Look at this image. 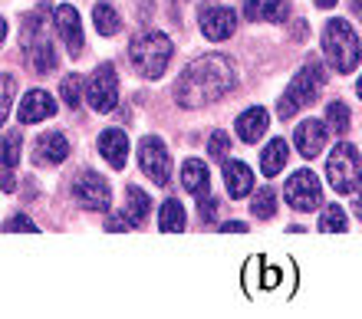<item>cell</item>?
<instances>
[{"instance_id":"cell-33","label":"cell","mask_w":362,"mask_h":319,"mask_svg":"<svg viewBox=\"0 0 362 319\" xmlns=\"http://www.w3.org/2000/svg\"><path fill=\"white\" fill-rule=\"evenodd\" d=\"M218 217V197L201 195V221H214Z\"/></svg>"},{"instance_id":"cell-24","label":"cell","mask_w":362,"mask_h":319,"mask_svg":"<svg viewBox=\"0 0 362 319\" xmlns=\"http://www.w3.org/2000/svg\"><path fill=\"white\" fill-rule=\"evenodd\" d=\"M20 149H23V135L20 132H4V139H0V165L13 168L20 161Z\"/></svg>"},{"instance_id":"cell-38","label":"cell","mask_w":362,"mask_h":319,"mask_svg":"<svg viewBox=\"0 0 362 319\" xmlns=\"http://www.w3.org/2000/svg\"><path fill=\"white\" fill-rule=\"evenodd\" d=\"M276 280H280V270H267V273H264V286H276Z\"/></svg>"},{"instance_id":"cell-16","label":"cell","mask_w":362,"mask_h":319,"mask_svg":"<svg viewBox=\"0 0 362 319\" xmlns=\"http://www.w3.org/2000/svg\"><path fill=\"white\" fill-rule=\"evenodd\" d=\"M99 155H103L112 168H125V158H129V139H125V132L105 129L103 135H99Z\"/></svg>"},{"instance_id":"cell-39","label":"cell","mask_w":362,"mask_h":319,"mask_svg":"<svg viewBox=\"0 0 362 319\" xmlns=\"http://www.w3.org/2000/svg\"><path fill=\"white\" fill-rule=\"evenodd\" d=\"M353 195H356V201H353V211H356V217H359V221H362V188H359V191H353Z\"/></svg>"},{"instance_id":"cell-32","label":"cell","mask_w":362,"mask_h":319,"mask_svg":"<svg viewBox=\"0 0 362 319\" xmlns=\"http://www.w3.org/2000/svg\"><path fill=\"white\" fill-rule=\"evenodd\" d=\"M4 231H27V234H37V224H33L27 214H17V217H10L7 224H4Z\"/></svg>"},{"instance_id":"cell-6","label":"cell","mask_w":362,"mask_h":319,"mask_svg":"<svg viewBox=\"0 0 362 319\" xmlns=\"http://www.w3.org/2000/svg\"><path fill=\"white\" fill-rule=\"evenodd\" d=\"M23 43H27V57L37 73H53L57 69V53L49 43V27H47V10H37L33 17H27V30H23Z\"/></svg>"},{"instance_id":"cell-28","label":"cell","mask_w":362,"mask_h":319,"mask_svg":"<svg viewBox=\"0 0 362 319\" xmlns=\"http://www.w3.org/2000/svg\"><path fill=\"white\" fill-rule=\"evenodd\" d=\"M274 211H276V195H274V188H260L257 195H254V214L257 217H274Z\"/></svg>"},{"instance_id":"cell-12","label":"cell","mask_w":362,"mask_h":319,"mask_svg":"<svg viewBox=\"0 0 362 319\" xmlns=\"http://www.w3.org/2000/svg\"><path fill=\"white\" fill-rule=\"evenodd\" d=\"M234 27H238V13L230 7H204L201 10V33L208 40H228V37H234Z\"/></svg>"},{"instance_id":"cell-18","label":"cell","mask_w":362,"mask_h":319,"mask_svg":"<svg viewBox=\"0 0 362 319\" xmlns=\"http://www.w3.org/2000/svg\"><path fill=\"white\" fill-rule=\"evenodd\" d=\"M208 185H211L208 165H204V161H198V158L185 161V168H181V188L201 197V195H208Z\"/></svg>"},{"instance_id":"cell-27","label":"cell","mask_w":362,"mask_h":319,"mask_svg":"<svg viewBox=\"0 0 362 319\" xmlns=\"http://www.w3.org/2000/svg\"><path fill=\"white\" fill-rule=\"evenodd\" d=\"M13 95H17V79H13L10 73H0V129H4V122H7Z\"/></svg>"},{"instance_id":"cell-11","label":"cell","mask_w":362,"mask_h":319,"mask_svg":"<svg viewBox=\"0 0 362 319\" xmlns=\"http://www.w3.org/2000/svg\"><path fill=\"white\" fill-rule=\"evenodd\" d=\"M53 23H57V33L63 37V43H66L69 57L79 59L83 57V47H86V40H83V20H79V13L69 4H59L57 13H53Z\"/></svg>"},{"instance_id":"cell-15","label":"cell","mask_w":362,"mask_h":319,"mask_svg":"<svg viewBox=\"0 0 362 319\" xmlns=\"http://www.w3.org/2000/svg\"><path fill=\"white\" fill-rule=\"evenodd\" d=\"M57 112V103H53V95L43 93V89H30L27 95H23V103H20L17 115L23 125H33V122H43V119H49V115Z\"/></svg>"},{"instance_id":"cell-1","label":"cell","mask_w":362,"mask_h":319,"mask_svg":"<svg viewBox=\"0 0 362 319\" xmlns=\"http://www.w3.org/2000/svg\"><path fill=\"white\" fill-rule=\"evenodd\" d=\"M238 83V73L228 57L208 53V57L191 59L181 69L178 83H175V99L181 109H204V105L218 103L221 95H228Z\"/></svg>"},{"instance_id":"cell-30","label":"cell","mask_w":362,"mask_h":319,"mask_svg":"<svg viewBox=\"0 0 362 319\" xmlns=\"http://www.w3.org/2000/svg\"><path fill=\"white\" fill-rule=\"evenodd\" d=\"M260 20L284 23L286 20V0H264V4H260Z\"/></svg>"},{"instance_id":"cell-13","label":"cell","mask_w":362,"mask_h":319,"mask_svg":"<svg viewBox=\"0 0 362 319\" xmlns=\"http://www.w3.org/2000/svg\"><path fill=\"white\" fill-rule=\"evenodd\" d=\"M69 158V141L63 132H47L33 145V161L37 165H63Z\"/></svg>"},{"instance_id":"cell-23","label":"cell","mask_w":362,"mask_h":319,"mask_svg":"<svg viewBox=\"0 0 362 319\" xmlns=\"http://www.w3.org/2000/svg\"><path fill=\"white\" fill-rule=\"evenodd\" d=\"M158 227H162L165 234H181V231H185V207H181L175 197L162 204V214H158Z\"/></svg>"},{"instance_id":"cell-10","label":"cell","mask_w":362,"mask_h":319,"mask_svg":"<svg viewBox=\"0 0 362 319\" xmlns=\"http://www.w3.org/2000/svg\"><path fill=\"white\" fill-rule=\"evenodd\" d=\"M73 195H76V201L83 207H89V211H109V204H112L109 181H105L103 175H95V171H83V175H79L76 185H73Z\"/></svg>"},{"instance_id":"cell-35","label":"cell","mask_w":362,"mask_h":319,"mask_svg":"<svg viewBox=\"0 0 362 319\" xmlns=\"http://www.w3.org/2000/svg\"><path fill=\"white\" fill-rule=\"evenodd\" d=\"M0 191H17V181H13V175H10V168H4V165H0Z\"/></svg>"},{"instance_id":"cell-21","label":"cell","mask_w":362,"mask_h":319,"mask_svg":"<svg viewBox=\"0 0 362 319\" xmlns=\"http://www.w3.org/2000/svg\"><path fill=\"white\" fill-rule=\"evenodd\" d=\"M125 217L132 221V227L148 217V195L142 188H135V185H129V191H125Z\"/></svg>"},{"instance_id":"cell-5","label":"cell","mask_w":362,"mask_h":319,"mask_svg":"<svg viewBox=\"0 0 362 319\" xmlns=\"http://www.w3.org/2000/svg\"><path fill=\"white\" fill-rule=\"evenodd\" d=\"M326 181H329L333 191H339V195H353V191H359V185H362V161H359L356 145L339 141V145L329 151V158H326Z\"/></svg>"},{"instance_id":"cell-34","label":"cell","mask_w":362,"mask_h":319,"mask_svg":"<svg viewBox=\"0 0 362 319\" xmlns=\"http://www.w3.org/2000/svg\"><path fill=\"white\" fill-rule=\"evenodd\" d=\"M105 227H109V231H129V227H132V221H129V217H122V214H112L109 221H105Z\"/></svg>"},{"instance_id":"cell-17","label":"cell","mask_w":362,"mask_h":319,"mask_svg":"<svg viewBox=\"0 0 362 319\" xmlns=\"http://www.w3.org/2000/svg\"><path fill=\"white\" fill-rule=\"evenodd\" d=\"M224 185H228V195L234 201H240V197H247L254 191V171L244 161H228L224 165Z\"/></svg>"},{"instance_id":"cell-14","label":"cell","mask_w":362,"mask_h":319,"mask_svg":"<svg viewBox=\"0 0 362 319\" xmlns=\"http://www.w3.org/2000/svg\"><path fill=\"white\" fill-rule=\"evenodd\" d=\"M326 139H329V132H326V125L320 122V119H306V122L293 132V141L303 158H316V155L326 149Z\"/></svg>"},{"instance_id":"cell-25","label":"cell","mask_w":362,"mask_h":319,"mask_svg":"<svg viewBox=\"0 0 362 319\" xmlns=\"http://www.w3.org/2000/svg\"><path fill=\"white\" fill-rule=\"evenodd\" d=\"M346 227H349V221H346V211L343 207H326L323 214H320V231L323 234H343Z\"/></svg>"},{"instance_id":"cell-20","label":"cell","mask_w":362,"mask_h":319,"mask_svg":"<svg viewBox=\"0 0 362 319\" xmlns=\"http://www.w3.org/2000/svg\"><path fill=\"white\" fill-rule=\"evenodd\" d=\"M286 165V141L284 139H274L264 149V155H260V171L267 175V178H274V175H280Z\"/></svg>"},{"instance_id":"cell-37","label":"cell","mask_w":362,"mask_h":319,"mask_svg":"<svg viewBox=\"0 0 362 319\" xmlns=\"http://www.w3.org/2000/svg\"><path fill=\"white\" fill-rule=\"evenodd\" d=\"M221 231H224V234H238V231L244 234V231H247V224H244V221H228V224L221 227Z\"/></svg>"},{"instance_id":"cell-29","label":"cell","mask_w":362,"mask_h":319,"mask_svg":"<svg viewBox=\"0 0 362 319\" xmlns=\"http://www.w3.org/2000/svg\"><path fill=\"white\" fill-rule=\"evenodd\" d=\"M326 122H329L333 132L349 129V109H346V103H329V109H326Z\"/></svg>"},{"instance_id":"cell-7","label":"cell","mask_w":362,"mask_h":319,"mask_svg":"<svg viewBox=\"0 0 362 319\" xmlns=\"http://www.w3.org/2000/svg\"><path fill=\"white\" fill-rule=\"evenodd\" d=\"M86 99L95 112H112L115 105H119V76H115L112 63H103L93 76H89Z\"/></svg>"},{"instance_id":"cell-36","label":"cell","mask_w":362,"mask_h":319,"mask_svg":"<svg viewBox=\"0 0 362 319\" xmlns=\"http://www.w3.org/2000/svg\"><path fill=\"white\" fill-rule=\"evenodd\" d=\"M260 4H264V0H244V17L260 20Z\"/></svg>"},{"instance_id":"cell-8","label":"cell","mask_w":362,"mask_h":319,"mask_svg":"<svg viewBox=\"0 0 362 319\" xmlns=\"http://www.w3.org/2000/svg\"><path fill=\"white\" fill-rule=\"evenodd\" d=\"M284 195L293 211H316L320 201H323V188H320V178H316L313 171H293L290 181H286Z\"/></svg>"},{"instance_id":"cell-41","label":"cell","mask_w":362,"mask_h":319,"mask_svg":"<svg viewBox=\"0 0 362 319\" xmlns=\"http://www.w3.org/2000/svg\"><path fill=\"white\" fill-rule=\"evenodd\" d=\"M316 7H323V10H329V7H336V0H313Z\"/></svg>"},{"instance_id":"cell-42","label":"cell","mask_w":362,"mask_h":319,"mask_svg":"<svg viewBox=\"0 0 362 319\" xmlns=\"http://www.w3.org/2000/svg\"><path fill=\"white\" fill-rule=\"evenodd\" d=\"M356 93H359V99H362V76H359V83H356Z\"/></svg>"},{"instance_id":"cell-9","label":"cell","mask_w":362,"mask_h":319,"mask_svg":"<svg viewBox=\"0 0 362 319\" xmlns=\"http://www.w3.org/2000/svg\"><path fill=\"white\" fill-rule=\"evenodd\" d=\"M139 165H142V171L155 181V185H168V178H172L168 149H165L162 139H155V135L142 139V145H139Z\"/></svg>"},{"instance_id":"cell-40","label":"cell","mask_w":362,"mask_h":319,"mask_svg":"<svg viewBox=\"0 0 362 319\" xmlns=\"http://www.w3.org/2000/svg\"><path fill=\"white\" fill-rule=\"evenodd\" d=\"M4 40H7V20L0 17V47H4Z\"/></svg>"},{"instance_id":"cell-4","label":"cell","mask_w":362,"mask_h":319,"mask_svg":"<svg viewBox=\"0 0 362 319\" xmlns=\"http://www.w3.org/2000/svg\"><path fill=\"white\" fill-rule=\"evenodd\" d=\"M323 69H320V63H306L300 73L293 76V83L286 86V93L280 95V103H276V115L280 119H293V112H300V109H306V105L316 103V95H320V89H323Z\"/></svg>"},{"instance_id":"cell-3","label":"cell","mask_w":362,"mask_h":319,"mask_svg":"<svg viewBox=\"0 0 362 319\" xmlns=\"http://www.w3.org/2000/svg\"><path fill=\"white\" fill-rule=\"evenodd\" d=\"M323 53H326V63L333 66L336 73H353L359 66V57H362L359 37H356V30L346 20H329L323 27Z\"/></svg>"},{"instance_id":"cell-19","label":"cell","mask_w":362,"mask_h":319,"mask_svg":"<svg viewBox=\"0 0 362 319\" xmlns=\"http://www.w3.org/2000/svg\"><path fill=\"white\" fill-rule=\"evenodd\" d=\"M264 132H267V109H260V105H250L247 112L238 115V135H240L244 141H257Z\"/></svg>"},{"instance_id":"cell-2","label":"cell","mask_w":362,"mask_h":319,"mask_svg":"<svg viewBox=\"0 0 362 319\" xmlns=\"http://www.w3.org/2000/svg\"><path fill=\"white\" fill-rule=\"evenodd\" d=\"M172 40L165 37L162 30H145L129 43V59H132L135 73L145 76V79H158L172 63Z\"/></svg>"},{"instance_id":"cell-26","label":"cell","mask_w":362,"mask_h":319,"mask_svg":"<svg viewBox=\"0 0 362 319\" xmlns=\"http://www.w3.org/2000/svg\"><path fill=\"white\" fill-rule=\"evenodd\" d=\"M59 95H63V103L69 105V109H79L83 105V76H66L63 83H59Z\"/></svg>"},{"instance_id":"cell-22","label":"cell","mask_w":362,"mask_h":319,"mask_svg":"<svg viewBox=\"0 0 362 319\" xmlns=\"http://www.w3.org/2000/svg\"><path fill=\"white\" fill-rule=\"evenodd\" d=\"M93 23L103 37H115V33L122 30V20H119L115 7H109V4H95L93 7Z\"/></svg>"},{"instance_id":"cell-31","label":"cell","mask_w":362,"mask_h":319,"mask_svg":"<svg viewBox=\"0 0 362 319\" xmlns=\"http://www.w3.org/2000/svg\"><path fill=\"white\" fill-rule=\"evenodd\" d=\"M228 135H224V132H214V135H211L208 139V155L211 158H228Z\"/></svg>"}]
</instances>
